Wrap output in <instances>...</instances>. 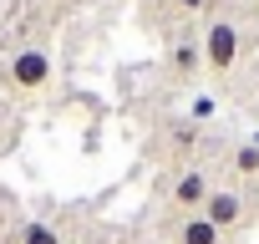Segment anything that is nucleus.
<instances>
[{"label": "nucleus", "instance_id": "obj_7", "mask_svg": "<svg viewBox=\"0 0 259 244\" xmlns=\"http://www.w3.org/2000/svg\"><path fill=\"white\" fill-rule=\"evenodd\" d=\"M234 173H244V178L259 173V148H254V143H239V148H234Z\"/></svg>", "mask_w": 259, "mask_h": 244}, {"label": "nucleus", "instance_id": "obj_2", "mask_svg": "<svg viewBox=\"0 0 259 244\" xmlns=\"http://www.w3.org/2000/svg\"><path fill=\"white\" fill-rule=\"evenodd\" d=\"M11 82H16L21 92H46V87H51V56H46L41 46L16 51V56H11Z\"/></svg>", "mask_w": 259, "mask_h": 244}, {"label": "nucleus", "instance_id": "obj_1", "mask_svg": "<svg viewBox=\"0 0 259 244\" xmlns=\"http://www.w3.org/2000/svg\"><path fill=\"white\" fill-rule=\"evenodd\" d=\"M239 61V26L234 21H213L203 36V66L208 71H229Z\"/></svg>", "mask_w": 259, "mask_h": 244}, {"label": "nucleus", "instance_id": "obj_11", "mask_svg": "<svg viewBox=\"0 0 259 244\" xmlns=\"http://www.w3.org/2000/svg\"><path fill=\"white\" fill-rule=\"evenodd\" d=\"M249 143H254V148H259V133H254V138H249Z\"/></svg>", "mask_w": 259, "mask_h": 244}, {"label": "nucleus", "instance_id": "obj_9", "mask_svg": "<svg viewBox=\"0 0 259 244\" xmlns=\"http://www.w3.org/2000/svg\"><path fill=\"white\" fill-rule=\"evenodd\" d=\"M213 112H219V102H213L208 92H203V97H193V107H188V117H193V122H208Z\"/></svg>", "mask_w": 259, "mask_h": 244}, {"label": "nucleus", "instance_id": "obj_10", "mask_svg": "<svg viewBox=\"0 0 259 244\" xmlns=\"http://www.w3.org/2000/svg\"><path fill=\"white\" fill-rule=\"evenodd\" d=\"M208 0H178V11H203Z\"/></svg>", "mask_w": 259, "mask_h": 244}, {"label": "nucleus", "instance_id": "obj_6", "mask_svg": "<svg viewBox=\"0 0 259 244\" xmlns=\"http://www.w3.org/2000/svg\"><path fill=\"white\" fill-rule=\"evenodd\" d=\"M219 239H224V234H219L203 214H188V219L178 224V244H219Z\"/></svg>", "mask_w": 259, "mask_h": 244}, {"label": "nucleus", "instance_id": "obj_4", "mask_svg": "<svg viewBox=\"0 0 259 244\" xmlns=\"http://www.w3.org/2000/svg\"><path fill=\"white\" fill-rule=\"evenodd\" d=\"M208 193H213V183H208L203 168H188V173H178V183H173V204L188 209V214H203Z\"/></svg>", "mask_w": 259, "mask_h": 244}, {"label": "nucleus", "instance_id": "obj_8", "mask_svg": "<svg viewBox=\"0 0 259 244\" xmlns=\"http://www.w3.org/2000/svg\"><path fill=\"white\" fill-rule=\"evenodd\" d=\"M16 244H61V234H56L51 224H41V219H36V224H26V229H21V239H16Z\"/></svg>", "mask_w": 259, "mask_h": 244}, {"label": "nucleus", "instance_id": "obj_5", "mask_svg": "<svg viewBox=\"0 0 259 244\" xmlns=\"http://www.w3.org/2000/svg\"><path fill=\"white\" fill-rule=\"evenodd\" d=\"M198 66H203V46H198V41H178L173 56H168V71H173V76H193Z\"/></svg>", "mask_w": 259, "mask_h": 244}, {"label": "nucleus", "instance_id": "obj_3", "mask_svg": "<svg viewBox=\"0 0 259 244\" xmlns=\"http://www.w3.org/2000/svg\"><path fill=\"white\" fill-rule=\"evenodd\" d=\"M203 219L224 234V229H239L244 219H249V209H244V198L239 193H229V188H213L208 193V204H203Z\"/></svg>", "mask_w": 259, "mask_h": 244}]
</instances>
